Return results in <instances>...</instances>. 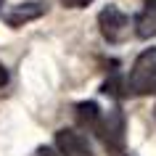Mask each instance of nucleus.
Instances as JSON below:
<instances>
[{
    "label": "nucleus",
    "mask_w": 156,
    "mask_h": 156,
    "mask_svg": "<svg viewBox=\"0 0 156 156\" xmlns=\"http://www.w3.org/2000/svg\"><path fill=\"white\" fill-rule=\"evenodd\" d=\"M56 148L64 156H95L90 148V140L87 135H82L74 127H61L56 132Z\"/></svg>",
    "instance_id": "nucleus-5"
},
{
    "label": "nucleus",
    "mask_w": 156,
    "mask_h": 156,
    "mask_svg": "<svg viewBox=\"0 0 156 156\" xmlns=\"http://www.w3.org/2000/svg\"><path fill=\"white\" fill-rule=\"evenodd\" d=\"M98 29L108 45H122L130 37V16L116 5H106L98 13Z\"/></svg>",
    "instance_id": "nucleus-3"
},
{
    "label": "nucleus",
    "mask_w": 156,
    "mask_h": 156,
    "mask_svg": "<svg viewBox=\"0 0 156 156\" xmlns=\"http://www.w3.org/2000/svg\"><path fill=\"white\" fill-rule=\"evenodd\" d=\"M95 135L101 138V143H103L114 156L124 154V151H127V148H124L127 146V119H124L122 108L114 106V108H108V111H103Z\"/></svg>",
    "instance_id": "nucleus-2"
},
{
    "label": "nucleus",
    "mask_w": 156,
    "mask_h": 156,
    "mask_svg": "<svg viewBox=\"0 0 156 156\" xmlns=\"http://www.w3.org/2000/svg\"><path fill=\"white\" fill-rule=\"evenodd\" d=\"M143 3H146V5H156V0H143Z\"/></svg>",
    "instance_id": "nucleus-11"
},
{
    "label": "nucleus",
    "mask_w": 156,
    "mask_h": 156,
    "mask_svg": "<svg viewBox=\"0 0 156 156\" xmlns=\"http://www.w3.org/2000/svg\"><path fill=\"white\" fill-rule=\"evenodd\" d=\"M74 116H77V122H80L82 130L95 132V130H98V124H101L103 111L98 108L95 101H82V103H77V106H74Z\"/></svg>",
    "instance_id": "nucleus-6"
},
{
    "label": "nucleus",
    "mask_w": 156,
    "mask_h": 156,
    "mask_svg": "<svg viewBox=\"0 0 156 156\" xmlns=\"http://www.w3.org/2000/svg\"><path fill=\"white\" fill-rule=\"evenodd\" d=\"M119 156H132V154H127V151H124V154H119Z\"/></svg>",
    "instance_id": "nucleus-12"
},
{
    "label": "nucleus",
    "mask_w": 156,
    "mask_h": 156,
    "mask_svg": "<svg viewBox=\"0 0 156 156\" xmlns=\"http://www.w3.org/2000/svg\"><path fill=\"white\" fill-rule=\"evenodd\" d=\"M45 13H48V5H45L42 0H24V3H13L8 8H0L3 24L13 27V29L29 24V21H37V19H42Z\"/></svg>",
    "instance_id": "nucleus-4"
},
{
    "label": "nucleus",
    "mask_w": 156,
    "mask_h": 156,
    "mask_svg": "<svg viewBox=\"0 0 156 156\" xmlns=\"http://www.w3.org/2000/svg\"><path fill=\"white\" fill-rule=\"evenodd\" d=\"M154 119H156V106H154Z\"/></svg>",
    "instance_id": "nucleus-13"
},
{
    "label": "nucleus",
    "mask_w": 156,
    "mask_h": 156,
    "mask_svg": "<svg viewBox=\"0 0 156 156\" xmlns=\"http://www.w3.org/2000/svg\"><path fill=\"white\" fill-rule=\"evenodd\" d=\"M66 8H87L90 3H95V0H61Z\"/></svg>",
    "instance_id": "nucleus-9"
},
{
    "label": "nucleus",
    "mask_w": 156,
    "mask_h": 156,
    "mask_svg": "<svg viewBox=\"0 0 156 156\" xmlns=\"http://www.w3.org/2000/svg\"><path fill=\"white\" fill-rule=\"evenodd\" d=\"M124 87H127L130 95L156 93V48H146L135 58L127 80H124Z\"/></svg>",
    "instance_id": "nucleus-1"
},
{
    "label": "nucleus",
    "mask_w": 156,
    "mask_h": 156,
    "mask_svg": "<svg viewBox=\"0 0 156 156\" xmlns=\"http://www.w3.org/2000/svg\"><path fill=\"white\" fill-rule=\"evenodd\" d=\"M34 156H64L58 148H50V146H40L37 151H34Z\"/></svg>",
    "instance_id": "nucleus-8"
},
{
    "label": "nucleus",
    "mask_w": 156,
    "mask_h": 156,
    "mask_svg": "<svg viewBox=\"0 0 156 156\" xmlns=\"http://www.w3.org/2000/svg\"><path fill=\"white\" fill-rule=\"evenodd\" d=\"M132 24H135V34H138L140 40L156 37V5H146V8L135 16Z\"/></svg>",
    "instance_id": "nucleus-7"
},
{
    "label": "nucleus",
    "mask_w": 156,
    "mask_h": 156,
    "mask_svg": "<svg viewBox=\"0 0 156 156\" xmlns=\"http://www.w3.org/2000/svg\"><path fill=\"white\" fill-rule=\"evenodd\" d=\"M5 85H8V69H5V66H3V61H0V90H3Z\"/></svg>",
    "instance_id": "nucleus-10"
}]
</instances>
